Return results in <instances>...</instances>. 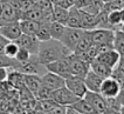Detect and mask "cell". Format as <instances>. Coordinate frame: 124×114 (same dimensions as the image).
Masks as SVG:
<instances>
[{"instance_id": "6da1fadb", "label": "cell", "mask_w": 124, "mask_h": 114, "mask_svg": "<svg viewBox=\"0 0 124 114\" xmlns=\"http://www.w3.org/2000/svg\"><path fill=\"white\" fill-rule=\"evenodd\" d=\"M71 52L60 41L56 39H49L46 41H40L39 44V50L36 53V58L38 60L41 62L42 65L53 62L60 58L67 57Z\"/></svg>"}, {"instance_id": "7a4b0ae2", "label": "cell", "mask_w": 124, "mask_h": 114, "mask_svg": "<svg viewBox=\"0 0 124 114\" xmlns=\"http://www.w3.org/2000/svg\"><path fill=\"white\" fill-rule=\"evenodd\" d=\"M14 70L21 72L23 74H36V75H40V77H42L46 72H48L46 66L42 65L38 60L36 54H32L31 58L25 62H18L16 67Z\"/></svg>"}, {"instance_id": "3957f363", "label": "cell", "mask_w": 124, "mask_h": 114, "mask_svg": "<svg viewBox=\"0 0 124 114\" xmlns=\"http://www.w3.org/2000/svg\"><path fill=\"white\" fill-rule=\"evenodd\" d=\"M83 33H84V29H82V28H76V27L66 26L64 32H63L62 36L60 38V41H61L70 52H73L76 43L81 39V36L83 35Z\"/></svg>"}, {"instance_id": "277c9868", "label": "cell", "mask_w": 124, "mask_h": 114, "mask_svg": "<svg viewBox=\"0 0 124 114\" xmlns=\"http://www.w3.org/2000/svg\"><path fill=\"white\" fill-rule=\"evenodd\" d=\"M69 67H70V73L73 77L84 79L88 71L90 70V64L81 60L74 53H70L69 54Z\"/></svg>"}, {"instance_id": "5b68a950", "label": "cell", "mask_w": 124, "mask_h": 114, "mask_svg": "<svg viewBox=\"0 0 124 114\" xmlns=\"http://www.w3.org/2000/svg\"><path fill=\"white\" fill-rule=\"evenodd\" d=\"M46 68H47V71L59 74L64 79L73 77L71 73H70V67H69V55L60 58L53 62H49V64L46 65Z\"/></svg>"}, {"instance_id": "8992f818", "label": "cell", "mask_w": 124, "mask_h": 114, "mask_svg": "<svg viewBox=\"0 0 124 114\" xmlns=\"http://www.w3.org/2000/svg\"><path fill=\"white\" fill-rule=\"evenodd\" d=\"M52 99L56 104L62 106H71L74 102H76L80 98H77L74 93H71L66 86H63L59 89H55L52 93Z\"/></svg>"}, {"instance_id": "52a82bcc", "label": "cell", "mask_w": 124, "mask_h": 114, "mask_svg": "<svg viewBox=\"0 0 124 114\" xmlns=\"http://www.w3.org/2000/svg\"><path fill=\"white\" fill-rule=\"evenodd\" d=\"M89 32L91 43L94 45L105 43H112L114 36H115V31L110 28H94L88 31Z\"/></svg>"}, {"instance_id": "ba28073f", "label": "cell", "mask_w": 124, "mask_h": 114, "mask_svg": "<svg viewBox=\"0 0 124 114\" xmlns=\"http://www.w3.org/2000/svg\"><path fill=\"white\" fill-rule=\"evenodd\" d=\"M14 43L16 44L19 47L26 48L31 54H36L38 50H39V44H40V41L35 38V35H28V34L21 33L20 36L14 40Z\"/></svg>"}, {"instance_id": "9c48e42d", "label": "cell", "mask_w": 124, "mask_h": 114, "mask_svg": "<svg viewBox=\"0 0 124 114\" xmlns=\"http://www.w3.org/2000/svg\"><path fill=\"white\" fill-rule=\"evenodd\" d=\"M121 89V85L117 80L112 77L103 79L101 87H100V93L103 95L104 98H109V96H117L118 92Z\"/></svg>"}, {"instance_id": "30bf717a", "label": "cell", "mask_w": 124, "mask_h": 114, "mask_svg": "<svg viewBox=\"0 0 124 114\" xmlns=\"http://www.w3.org/2000/svg\"><path fill=\"white\" fill-rule=\"evenodd\" d=\"M41 81L42 85L45 87L49 88L50 91H55V89H59V88L64 86L66 79L62 78L61 75H59V74H55L53 72L48 71L41 77Z\"/></svg>"}, {"instance_id": "8fae6325", "label": "cell", "mask_w": 124, "mask_h": 114, "mask_svg": "<svg viewBox=\"0 0 124 114\" xmlns=\"http://www.w3.org/2000/svg\"><path fill=\"white\" fill-rule=\"evenodd\" d=\"M64 86L68 88L71 93H74L77 98H83L85 92L88 91L84 80L82 78H77V77H70V78L66 79Z\"/></svg>"}, {"instance_id": "7c38bea8", "label": "cell", "mask_w": 124, "mask_h": 114, "mask_svg": "<svg viewBox=\"0 0 124 114\" xmlns=\"http://www.w3.org/2000/svg\"><path fill=\"white\" fill-rule=\"evenodd\" d=\"M83 98L87 100L91 106L94 107V109L96 111L97 113L102 114L104 111L107 109V106H105V99H104V96L100 92L87 91Z\"/></svg>"}, {"instance_id": "4fadbf2b", "label": "cell", "mask_w": 124, "mask_h": 114, "mask_svg": "<svg viewBox=\"0 0 124 114\" xmlns=\"http://www.w3.org/2000/svg\"><path fill=\"white\" fill-rule=\"evenodd\" d=\"M0 34L8 39L9 41H14L16 38H19L21 34V28L19 21L6 22L0 24Z\"/></svg>"}, {"instance_id": "5bb4252c", "label": "cell", "mask_w": 124, "mask_h": 114, "mask_svg": "<svg viewBox=\"0 0 124 114\" xmlns=\"http://www.w3.org/2000/svg\"><path fill=\"white\" fill-rule=\"evenodd\" d=\"M20 19H21V13L19 11H16L8 2H2V12L0 14V24L19 21Z\"/></svg>"}, {"instance_id": "9a60e30c", "label": "cell", "mask_w": 124, "mask_h": 114, "mask_svg": "<svg viewBox=\"0 0 124 114\" xmlns=\"http://www.w3.org/2000/svg\"><path fill=\"white\" fill-rule=\"evenodd\" d=\"M95 59L98 60V61H101V62H103L104 65L109 66L110 68H114L118 64V61L121 59V55H119V53H118L117 51L110 50V51H108V52H104V53L98 54Z\"/></svg>"}, {"instance_id": "2e32d148", "label": "cell", "mask_w": 124, "mask_h": 114, "mask_svg": "<svg viewBox=\"0 0 124 114\" xmlns=\"http://www.w3.org/2000/svg\"><path fill=\"white\" fill-rule=\"evenodd\" d=\"M83 80H84V84H85V87H87L88 91L100 92V87H101V84L103 81V78H101L96 73H94L91 70H89Z\"/></svg>"}, {"instance_id": "e0dca14e", "label": "cell", "mask_w": 124, "mask_h": 114, "mask_svg": "<svg viewBox=\"0 0 124 114\" xmlns=\"http://www.w3.org/2000/svg\"><path fill=\"white\" fill-rule=\"evenodd\" d=\"M21 19H28V20H33V21H39L41 22L46 19H52L50 15H46L42 11H40L38 7H35L34 5L32 7L25 11L22 14H21Z\"/></svg>"}, {"instance_id": "ac0fdd59", "label": "cell", "mask_w": 124, "mask_h": 114, "mask_svg": "<svg viewBox=\"0 0 124 114\" xmlns=\"http://www.w3.org/2000/svg\"><path fill=\"white\" fill-rule=\"evenodd\" d=\"M90 70L103 79L108 78V77H111V73H112V68H110L109 66L104 65L103 62L98 61L96 59L91 60V62H90Z\"/></svg>"}, {"instance_id": "d6986e66", "label": "cell", "mask_w": 124, "mask_h": 114, "mask_svg": "<svg viewBox=\"0 0 124 114\" xmlns=\"http://www.w3.org/2000/svg\"><path fill=\"white\" fill-rule=\"evenodd\" d=\"M11 70L12 72H8V74H7V81L15 89H20L22 87H25V74L16 70H13V68H11Z\"/></svg>"}, {"instance_id": "ffe728a7", "label": "cell", "mask_w": 124, "mask_h": 114, "mask_svg": "<svg viewBox=\"0 0 124 114\" xmlns=\"http://www.w3.org/2000/svg\"><path fill=\"white\" fill-rule=\"evenodd\" d=\"M81 12V28L84 31H90V29L96 28L97 26V14H90L82 9Z\"/></svg>"}, {"instance_id": "44dd1931", "label": "cell", "mask_w": 124, "mask_h": 114, "mask_svg": "<svg viewBox=\"0 0 124 114\" xmlns=\"http://www.w3.org/2000/svg\"><path fill=\"white\" fill-rule=\"evenodd\" d=\"M66 26L81 28V12L75 6H71L68 8V18H67Z\"/></svg>"}, {"instance_id": "7402d4cb", "label": "cell", "mask_w": 124, "mask_h": 114, "mask_svg": "<svg viewBox=\"0 0 124 114\" xmlns=\"http://www.w3.org/2000/svg\"><path fill=\"white\" fill-rule=\"evenodd\" d=\"M19 25L21 28V33L28 34V35H35L36 31L39 29L40 22L33 21V20H28V19H20Z\"/></svg>"}, {"instance_id": "603a6c76", "label": "cell", "mask_w": 124, "mask_h": 114, "mask_svg": "<svg viewBox=\"0 0 124 114\" xmlns=\"http://www.w3.org/2000/svg\"><path fill=\"white\" fill-rule=\"evenodd\" d=\"M25 86L35 95L38 89L42 86L41 77L36 74H25Z\"/></svg>"}, {"instance_id": "cb8c5ba5", "label": "cell", "mask_w": 124, "mask_h": 114, "mask_svg": "<svg viewBox=\"0 0 124 114\" xmlns=\"http://www.w3.org/2000/svg\"><path fill=\"white\" fill-rule=\"evenodd\" d=\"M91 45H93V43H91V39H90L89 32H88V31H84L83 35L81 36V39H80V40L76 43L75 47H74V50H73V52H71V53L77 54V53L85 52V51L88 50Z\"/></svg>"}, {"instance_id": "d4e9b609", "label": "cell", "mask_w": 124, "mask_h": 114, "mask_svg": "<svg viewBox=\"0 0 124 114\" xmlns=\"http://www.w3.org/2000/svg\"><path fill=\"white\" fill-rule=\"evenodd\" d=\"M50 21H52V19H46V20L40 22L39 29L35 33V38L39 41H46V40L52 39L50 32H49V24H50Z\"/></svg>"}, {"instance_id": "484cf974", "label": "cell", "mask_w": 124, "mask_h": 114, "mask_svg": "<svg viewBox=\"0 0 124 114\" xmlns=\"http://www.w3.org/2000/svg\"><path fill=\"white\" fill-rule=\"evenodd\" d=\"M67 18H68V8L54 5L53 11H52V21H56L66 25Z\"/></svg>"}, {"instance_id": "4316f807", "label": "cell", "mask_w": 124, "mask_h": 114, "mask_svg": "<svg viewBox=\"0 0 124 114\" xmlns=\"http://www.w3.org/2000/svg\"><path fill=\"white\" fill-rule=\"evenodd\" d=\"M73 108H75L76 111L80 114H90V113H97L96 111L94 109V107L90 105L89 102L84 98H80L76 102H74L71 105Z\"/></svg>"}, {"instance_id": "83f0119b", "label": "cell", "mask_w": 124, "mask_h": 114, "mask_svg": "<svg viewBox=\"0 0 124 114\" xmlns=\"http://www.w3.org/2000/svg\"><path fill=\"white\" fill-rule=\"evenodd\" d=\"M114 50L119 53L121 58L124 59V32L122 29H116L115 31V36H114Z\"/></svg>"}, {"instance_id": "f1b7e54d", "label": "cell", "mask_w": 124, "mask_h": 114, "mask_svg": "<svg viewBox=\"0 0 124 114\" xmlns=\"http://www.w3.org/2000/svg\"><path fill=\"white\" fill-rule=\"evenodd\" d=\"M111 77L117 80L119 82V85H121V87L124 86V59L123 58H121L118 64L112 68Z\"/></svg>"}, {"instance_id": "f546056e", "label": "cell", "mask_w": 124, "mask_h": 114, "mask_svg": "<svg viewBox=\"0 0 124 114\" xmlns=\"http://www.w3.org/2000/svg\"><path fill=\"white\" fill-rule=\"evenodd\" d=\"M108 21L110 24L111 28L114 31L121 29L122 27V19H121V9L117 11H111L108 13Z\"/></svg>"}, {"instance_id": "4dcf8cb0", "label": "cell", "mask_w": 124, "mask_h": 114, "mask_svg": "<svg viewBox=\"0 0 124 114\" xmlns=\"http://www.w3.org/2000/svg\"><path fill=\"white\" fill-rule=\"evenodd\" d=\"M64 28H66V25L56 21H50V24H49V32H50L52 39L60 40V38L62 36L63 32H64Z\"/></svg>"}, {"instance_id": "1f68e13d", "label": "cell", "mask_w": 124, "mask_h": 114, "mask_svg": "<svg viewBox=\"0 0 124 114\" xmlns=\"http://www.w3.org/2000/svg\"><path fill=\"white\" fill-rule=\"evenodd\" d=\"M7 2L11 6H13L16 11H19L21 14L34 5V2H32L31 0H8Z\"/></svg>"}, {"instance_id": "d6a6232c", "label": "cell", "mask_w": 124, "mask_h": 114, "mask_svg": "<svg viewBox=\"0 0 124 114\" xmlns=\"http://www.w3.org/2000/svg\"><path fill=\"white\" fill-rule=\"evenodd\" d=\"M34 6L38 7L40 11H42L46 15L52 17V11H53V7H54L52 0H36L34 2Z\"/></svg>"}, {"instance_id": "836d02e7", "label": "cell", "mask_w": 124, "mask_h": 114, "mask_svg": "<svg viewBox=\"0 0 124 114\" xmlns=\"http://www.w3.org/2000/svg\"><path fill=\"white\" fill-rule=\"evenodd\" d=\"M18 65V61L14 58H9L5 54H0V67L5 68H15Z\"/></svg>"}, {"instance_id": "e575fe53", "label": "cell", "mask_w": 124, "mask_h": 114, "mask_svg": "<svg viewBox=\"0 0 124 114\" xmlns=\"http://www.w3.org/2000/svg\"><path fill=\"white\" fill-rule=\"evenodd\" d=\"M105 99V106L108 109H111V111H116V112H119L121 111V102L118 101L117 96H109V98H104Z\"/></svg>"}, {"instance_id": "d590c367", "label": "cell", "mask_w": 124, "mask_h": 114, "mask_svg": "<svg viewBox=\"0 0 124 114\" xmlns=\"http://www.w3.org/2000/svg\"><path fill=\"white\" fill-rule=\"evenodd\" d=\"M52 93H53V91H50L49 88H47V87H45L42 85L38 89V92L35 93L34 96L36 100H48L52 99Z\"/></svg>"}, {"instance_id": "8d00e7d4", "label": "cell", "mask_w": 124, "mask_h": 114, "mask_svg": "<svg viewBox=\"0 0 124 114\" xmlns=\"http://www.w3.org/2000/svg\"><path fill=\"white\" fill-rule=\"evenodd\" d=\"M31 55H32V54H31L26 48L19 47V50H18V52H16V54H15L14 59H15L18 62H25V61H27L28 59L31 58Z\"/></svg>"}, {"instance_id": "74e56055", "label": "cell", "mask_w": 124, "mask_h": 114, "mask_svg": "<svg viewBox=\"0 0 124 114\" xmlns=\"http://www.w3.org/2000/svg\"><path fill=\"white\" fill-rule=\"evenodd\" d=\"M18 50H19V46L14 41H8V44H7L6 47H5L4 54L9 58H14L15 54H16V52H18Z\"/></svg>"}, {"instance_id": "f35d334b", "label": "cell", "mask_w": 124, "mask_h": 114, "mask_svg": "<svg viewBox=\"0 0 124 114\" xmlns=\"http://www.w3.org/2000/svg\"><path fill=\"white\" fill-rule=\"evenodd\" d=\"M66 111H67V106H62L57 104L52 108V111L48 114H66Z\"/></svg>"}, {"instance_id": "ab89813d", "label": "cell", "mask_w": 124, "mask_h": 114, "mask_svg": "<svg viewBox=\"0 0 124 114\" xmlns=\"http://www.w3.org/2000/svg\"><path fill=\"white\" fill-rule=\"evenodd\" d=\"M89 5H91V0H76L75 4H74V6L78 9H84Z\"/></svg>"}, {"instance_id": "60d3db41", "label": "cell", "mask_w": 124, "mask_h": 114, "mask_svg": "<svg viewBox=\"0 0 124 114\" xmlns=\"http://www.w3.org/2000/svg\"><path fill=\"white\" fill-rule=\"evenodd\" d=\"M91 5L96 8L98 12H101V11L103 9L104 1H103V0H91Z\"/></svg>"}, {"instance_id": "b9f144b4", "label": "cell", "mask_w": 124, "mask_h": 114, "mask_svg": "<svg viewBox=\"0 0 124 114\" xmlns=\"http://www.w3.org/2000/svg\"><path fill=\"white\" fill-rule=\"evenodd\" d=\"M8 39H6L5 36H2L0 34V54H4V51H5V47L6 45L8 44Z\"/></svg>"}, {"instance_id": "7bdbcfd3", "label": "cell", "mask_w": 124, "mask_h": 114, "mask_svg": "<svg viewBox=\"0 0 124 114\" xmlns=\"http://www.w3.org/2000/svg\"><path fill=\"white\" fill-rule=\"evenodd\" d=\"M7 74H8V68L0 67V82H2V81H5V80H6Z\"/></svg>"}, {"instance_id": "ee69618b", "label": "cell", "mask_w": 124, "mask_h": 114, "mask_svg": "<svg viewBox=\"0 0 124 114\" xmlns=\"http://www.w3.org/2000/svg\"><path fill=\"white\" fill-rule=\"evenodd\" d=\"M117 99H118V101L121 102V105L123 106L124 105V86L121 87V89H119V92H118V94H117Z\"/></svg>"}, {"instance_id": "f6af8a7d", "label": "cell", "mask_w": 124, "mask_h": 114, "mask_svg": "<svg viewBox=\"0 0 124 114\" xmlns=\"http://www.w3.org/2000/svg\"><path fill=\"white\" fill-rule=\"evenodd\" d=\"M53 5H57V6H62L64 8H68L67 7V4H66V0H52Z\"/></svg>"}, {"instance_id": "bcb514c9", "label": "cell", "mask_w": 124, "mask_h": 114, "mask_svg": "<svg viewBox=\"0 0 124 114\" xmlns=\"http://www.w3.org/2000/svg\"><path fill=\"white\" fill-rule=\"evenodd\" d=\"M66 114H80L75 108H73L71 106H67V111H66Z\"/></svg>"}, {"instance_id": "7dc6e473", "label": "cell", "mask_w": 124, "mask_h": 114, "mask_svg": "<svg viewBox=\"0 0 124 114\" xmlns=\"http://www.w3.org/2000/svg\"><path fill=\"white\" fill-rule=\"evenodd\" d=\"M102 114H121V113H119V112H116V111H111V109H108V108H107Z\"/></svg>"}, {"instance_id": "c3c4849f", "label": "cell", "mask_w": 124, "mask_h": 114, "mask_svg": "<svg viewBox=\"0 0 124 114\" xmlns=\"http://www.w3.org/2000/svg\"><path fill=\"white\" fill-rule=\"evenodd\" d=\"M76 0H66V4H67V7H71V6H74V4H75Z\"/></svg>"}, {"instance_id": "681fc988", "label": "cell", "mask_w": 124, "mask_h": 114, "mask_svg": "<svg viewBox=\"0 0 124 114\" xmlns=\"http://www.w3.org/2000/svg\"><path fill=\"white\" fill-rule=\"evenodd\" d=\"M121 19H122V26L124 25V8L121 9Z\"/></svg>"}, {"instance_id": "f907efd6", "label": "cell", "mask_w": 124, "mask_h": 114, "mask_svg": "<svg viewBox=\"0 0 124 114\" xmlns=\"http://www.w3.org/2000/svg\"><path fill=\"white\" fill-rule=\"evenodd\" d=\"M119 113H121V114H124V105L121 107V111H119Z\"/></svg>"}, {"instance_id": "816d5d0a", "label": "cell", "mask_w": 124, "mask_h": 114, "mask_svg": "<svg viewBox=\"0 0 124 114\" xmlns=\"http://www.w3.org/2000/svg\"><path fill=\"white\" fill-rule=\"evenodd\" d=\"M1 12H2V2H0V14H1Z\"/></svg>"}, {"instance_id": "f5cc1de1", "label": "cell", "mask_w": 124, "mask_h": 114, "mask_svg": "<svg viewBox=\"0 0 124 114\" xmlns=\"http://www.w3.org/2000/svg\"><path fill=\"white\" fill-rule=\"evenodd\" d=\"M8 0H0V2H7Z\"/></svg>"}, {"instance_id": "db71d44e", "label": "cell", "mask_w": 124, "mask_h": 114, "mask_svg": "<svg viewBox=\"0 0 124 114\" xmlns=\"http://www.w3.org/2000/svg\"><path fill=\"white\" fill-rule=\"evenodd\" d=\"M31 1H32V2H35V1H36V0H31Z\"/></svg>"}, {"instance_id": "11a10c76", "label": "cell", "mask_w": 124, "mask_h": 114, "mask_svg": "<svg viewBox=\"0 0 124 114\" xmlns=\"http://www.w3.org/2000/svg\"><path fill=\"white\" fill-rule=\"evenodd\" d=\"M90 114H100V113H90Z\"/></svg>"}]
</instances>
